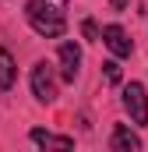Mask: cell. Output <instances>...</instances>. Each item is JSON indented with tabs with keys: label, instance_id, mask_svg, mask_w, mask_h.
<instances>
[{
	"label": "cell",
	"instance_id": "4",
	"mask_svg": "<svg viewBox=\"0 0 148 152\" xmlns=\"http://www.w3.org/2000/svg\"><path fill=\"white\" fill-rule=\"evenodd\" d=\"M78 71H81V50L74 42H64L60 46V78L64 81H74Z\"/></svg>",
	"mask_w": 148,
	"mask_h": 152
},
{
	"label": "cell",
	"instance_id": "7",
	"mask_svg": "<svg viewBox=\"0 0 148 152\" xmlns=\"http://www.w3.org/2000/svg\"><path fill=\"white\" fill-rule=\"evenodd\" d=\"M36 145H46V149H71L74 138H67V134H49V131H42V127H32V134H28Z\"/></svg>",
	"mask_w": 148,
	"mask_h": 152
},
{
	"label": "cell",
	"instance_id": "5",
	"mask_svg": "<svg viewBox=\"0 0 148 152\" xmlns=\"http://www.w3.org/2000/svg\"><path fill=\"white\" fill-rule=\"evenodd\" d=\"M102 42L110 46L116 57H131V50H134V42L127 39V32H123L120 25H106V28H102Z\"/></svg>",
	"mask_w": 148,
	"mask_h": 152
},
{
	"label": "cell",
	"instance_id": "12",
	"mask_svg": "<svg viewBox=\"0 0 148 152\" xmlns=\"http://www.w3.org/2000/svg\"><path fill=\"white\" fill-rule=\"evenodd\" d=\"M49 4H57V7H67V0H49Z\"/></svg>",
	"mask_w": 148,
	"mask_h": 152
},
{
	"label": "cell",
	"instance_id": "11",
	"mask_svg": "<svg viewBox=\"0 0 148 152\" xmlns=\"http://www.w3.org/2000/svg\"><path fill=\"white\" fill-rule=\"evenodd\" d=\"M113 4V11H123V7H127V0H110Z\"/></svg>",
	"mask_w": 148,
	"mask_h": 152
},
{
	"label": "cell",
	"instance_id": "6",
	"mask_svg": "<svg viewBox=\"0 0 148 152\" xmlns=\"http://www.w3.org/2000/svg\"><path fill=\"white\" fill-rule=\"evenodd\" d=\"M110 149H116V152H138L141 149V138H138L131 127L116 124V127H113V138H110Z\"/></svg>",
	"mask_w": 148,
	"mask_h": 152
},
{
	"label": "cell",
	"instance_id": "8",
	"mask_svg": "<svg viewBox=\"0 0 148 152\" xmlns=\"http://www.w3.org/2000/svg\"><path fill=\"white\" fill-rule=\"evenodd\" d=\"M14 75H18L14 57H11L7 50H0V88H11V85H14Z\"/></svg>",
	"mask_w": 148,
	"mask_h": 152
},
{
	"label": "cell",
	"instance_id": "2",
	"mask_svg": "<svg viewBox=\"0 0 148 152\" xmlns=\"http://www.w3.org/2000/svg\"><path fill=\"white\" fill-rule=\"evenodd\" d=\"M32 96L39 103H53L57 99V78H53V67L46 60H39L32 67Z\"/></svg>",
	"mask_w": 148,
	"mask_h": 152
},
{
	"label": "cell",
	"instance_id": "3",
	"mask_svg": "<svg viewBox=\"0 0 148 152\" xmlns=\"http://www.w3.org/2000/svg\"><path fill=\"white\" fill-rule=\"evenodd\" d=\"M123 110L131 113L134 124H148V96H145V85L141 81H131L123 88Z\"/></svg>",
	"mask_w": 148,
	"mask_h": 152
},
{
	"label": "cell",
	"instance_id": "1",
	"mask_svg": "<svg viewBox=\"0 0 148 152\" xmlns=\"http://www.w3.org/2000/svg\"><path fill=\"white\" fill-rule=\"evenodd\" d=\"M60 11H64V7H57V4H49V0H28V4H25L28 25L36 28L39 36H46V39H60L67 32V21H64Z\"/></svg>",
	"mask_w": 148,
	"mask_h": 152
},
{
	"label": "cell",
	"instance_id": "10",
	"mask_svg": "<svg viewBox=\"0 0 148 152\" xmlns=\"http://www.w3.org/2000/svg\"><path fill=\"white\" fill-rule=\"evenodd\" d=\"M81 32H85V39H102V32H99L95 21H81Z\"/></svg>",
	"mask_w": 148,
	"mask_h": 152
},
{
	"label": "cell",
	"instance_id": "9",
	"mask_svg": "<svg viewBox=\"0 0 148 152\" xmlns=\"http://www.w3.org/2000/svg\"><path fill=\"white\" fill-rule=\"evenodd\" d=\"M102 75H106L110 85H116V81H120V64H116V60H106V64H102Z\"/></svg>",
	"mask_w": 148,
	"mask_h": 152
}]
</instances>
